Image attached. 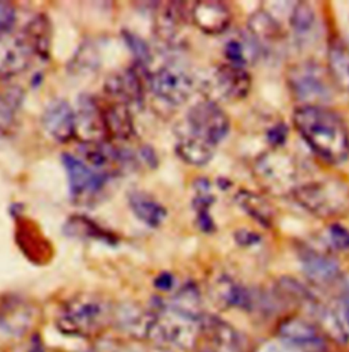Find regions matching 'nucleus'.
Returning <instances> with one entry per match:
<instances>
[{
	"label": "nucleus",
	"instance_id": "a878e982",
	"mask_svg": "<svg viewBox=\"0 0 349 352\" xmlns=\"http://www.w3.org/2000/svg\"><path fill=\"white\" fill-rule=\"evenodd\" d=\"M128 205L133 213L149 227H160L167 217V209L150 194L145 191H131Z\"/></svg>",
	"mask_w": 349,
	"mask_h": 352
},
{
	"label": "nucleus",
	"instance_id": "f8f14e48",
	"mask_svg": "<svg viewBox=\"0 0 349 352\" xmlns=\"http://www.w3.org/2000/svg\"><path fill=\"white\" fill-rule=\"evenodd\" d=\"M41 123L47 134L60 144H69L77 138L76 109L66 100L49 102L43 112Z\"/></svg>",
	"mask_w": 349,
	"mask_h": 352
},
{
	"label": "nucleus",
	"instance_id": "79ce46f5",
	"mask_svg": "<svg viewBox=\"0 0 349 352\" xmlns=\"http://www.w3.org/2000/svg\"><path fill=\"white\" fill-rule=\"evenodd\" d=\"M141 156L144 157V160H145L152 168H155V167L157 166V163H159L157 156H156V152H155L150 146H144V148L141 149Z\"/></svg>",
	"mask_w": 349,
	"mask_h": 352
},
{
	"label": "nucleus",
	"instance_id": "f704fd0d",
	"mask_svg": "<svg viewBox=\"0 0 349 352\" xmlns=\"http://www.w3.org/2000/svg\"><path fill=\"white\" fill-rule=\"evenodd\" d=\"M16 23V8L11 1L0 0V36L10 33Z\"/></svg>",
	"mask_w": 349,
	"mask_h": 352
},
{
	"label": "nucleus",
	"instance_id": "393cba45",
	"mask_svg": "<svg viewBox=\"0 0 349 352\" xmlns=\"http://www.w3.org/2000/svg\"><path fill=\"white\" fill-rule=\"evenodd\" d=\"M214 145L190 134L188 131L180 134L176 142L177 156L190 166H206L214 156Z\"/></svg>",
	"mask_w": 349,
	"mask_h": 352
},
{
	"label": "nucleus",
	"instance_id": "bb28decb",
	"mask_svg": "<svg viewBox=\"0 0 349 352\" xmlns=\"http://www.w3.org/2000/svg\"><path fill=\"white\" fill-rule=\"evenodd\" d=\"M236 204L254 220H257L262 227L271 228L275 210L273 205L261 194L253 192L250 190H239L235 195Z\"/></svg>",
	"mask_w": 349,
	"mask_h": 352
},
{
	"label": "nucleus",
	"instance_id": "dca6fc26",
	"mask_svg": "<svg viewBox=\"0 0 349 352\" xmlns=\"http://www.w3.org/2000/svg\"><path fill=\"white\" fill-rule=\"evenodd\" d=\"M77 115V137L81 135V142L108 141L101 118L100 102L91 96H82L78 102Z\"/></svg>",
	"mask_w": 349,
	"mask_h": 352
},
{
	"label": "nucleus",
	"instance_id": "5701e85b",
	"mask_svg": "<svg viewBox=\"0 0 349 352\" xmlns=\"http://www.w3.org/2000/svg\"><path fill=\"white\" fill-rule=\"evenodd\" d=\"M113 321L126 333L138 339H149L153 324V313L145 311L135 306H122L113 311Z\"/></svg>",
	"mask_w": 349,
	"mask_h": 352
},
{
	"label": "nucleus",
	"instance_id": "9d476101",
	"mask_svg": "<svg viewBox=\"0 0 349 352\" xmlns=\"http://www.w3.org/2000/svg\"><path fill=\"white\" fill-rule=\"evenodd\" d=\"M150 87L163 101L171 105H181L191 97L194 81L184 70L168 65L152 76Z\"/></svg>",
	"mask_w": 349,
	"mask_h": 352
},
{
	"label": "nucleus",
	"instance_id": "412c9836",
	"mask_svg": "<svg viewBox=\"0 0 349 352\" xmlns=\"http://www.w3.org/2000/svg\"><path fill=\"white\" fill-rule=\"evenodd\" d=\"M214 81L220 93L229 100L247 97L251 89V76L240 66L221 65L214 73Z\"/></svg>",
	"mask_w": 349,
	"mask_h": 352
},
{
	"label": "nucleus",
	"instance_id": "c756f323",
	"mask_svg": "<svg viewBox=\"0 0 349 352\" xmlns=\"http://www.w3.org/2000/svg\"><path fill=\"white\" fill-rule=\"evenodd\" d=\"M23 102V90L18 87L0 93V135L5 134L15 123L18 111Z\"/></svg>",
	"mask_w": 349,
	"mask_h": 352
},
{
	"label": "nucleus",
	"instance_id": "f257e3e1",
	"mask_svg": "<svg viewBox=\"0 0 349 352\" xmlns=\"http://www.w3.org/2000/svg\"><path fill=\"white\" fill-rule=\"evenodd\" d=\"M293 124L315 155L330 164L349 157V133L343 118L322 105H300L295 109Z\"/></svg>",
	"mask_w": 349,
	"mask_h": 352
},
{
	"label": "nucleus",
	"instance_id": "7c9ffc66",
	"mask_svg": "<svg viewBox=\"0 0 349 352\" xmlns=\"http://www.w3.org/2000/svg\"><path fill=\"white\" fill-rule=\"evenodd\" d=\"M249 28L256 37L266 41L280 40L285 34L280 22L263 10H260L251 15L249 21Z\"/></svg>",
	"mask_w": 349,
	"mask_h": 352
},
{
	"label": "nucleus",
	"instance_id": "473e14b6",
	"mask_svg": "<svg viewBox=\"0 0 349 352\" xmlns=\"http://www.w3.org/2000/svg\"><path fill=\"white\" fill-rule=\"evenodd\" d=\"M123 37H124L127 47L130 48L134 58L137 59L138 66L146 67L152 60L150 50H149V45L146 44V41L131 32H123Z\"/></svg>",
	"mask_w": 349,
	"mask_h": 352
},
{
	"label": "nucleus",
	"instance_id": "49530a36",
	"mask_svg": "<svg viewBox=\"0 0 349 352\" xmlns=\"http://www.w3.org/2000/svg\"><path fill=\"white\" fill-rule=\"evenodd\" d=\"M155 352H171V351H167V350H157V351Z\"/></svg>",
	"mask_w": 349,
	"mask_h": 352
},
{
	"label": "nucleus",
	"instance_id": "e433bc0d",
	"mask_svg": "<svg viewBox=\"0 0 349 352\" xmlns=\"http://www.w3.org/2000/svg\"><path fill=\"white\" fill-rule=\"evenodd\" d=\"M266 140H267L269 145L274 149L282 146L288 140V126L284 122H280V123L271 126L267 130Z\"/></svg>",
	"mask_w": 349,
	"mask_h": 352
},
{
	"label": "nucleus",
	"instance_id": "cd10ccee",
	"mask_svg": "<svg viewBox=\"0 0 349 352\" xmlns=\"http://www.w3.org/2000/svg\"><path fill=\"white\" fill-rule=\"evenodd\" d=\"M63 230H65V235L73 236V238L94 239V241L105 242L108 245H113L117 242V238L112 232L104 230L95 221L82 214L71 216L66 221Z\"/></svg>",
	"mask_w": 349,
	"mask_h": 352
},
{
	"label": "nucleus",
	"instance_id": "4be33fe9",
	"mask_svg": "<svg viewBox=\"0 0 349 352\" xmlns=\"http://www.w3.org/2000/svg\"><path fill=\"white\" fill-rule=\"evenodd\" d=\"M328 74L336 88L349 93V47L339 36L329 40Z\"/></svg>",
	"mask_w": 349,
	"mask_h": 352
},
{
	"label": "nucleus",
	"instance_id": "6ab92c4d",
	"mask_svg": "<svg viewBox=\"0 0 349 352\" xmlns=\"http://www.w3.org/2000/svg\"><path fill=\"white\" fill-rule=\"evenodd\" d=\"M34 59L47 62L51 55L52 25L47 14H37L21 30Z\"/></svg>",
	"mask_w": 349,
	"mask_h": 352
},
{
	"label": "nucleus",
	"instance_id": "9b49d317",
	"mask_svg": "<svg viewBox=\"0 0 349 352\" xmlns=\"http://www.w3.org/2000/svg\"><path fill=\"white\" fill-rule=\"evenodd\" d=\"M201 336L217 352H247L246 338L227 321L216 316H202Z\"/></svg>",
	"mask_w": 349,
	"mask_h": 352
},
{
	"label": "nucleus",
	"instance_id": "7ed1b4c3",
	"mask_svg": "<svg viewBox=\"0 0 349 352\" xmlns=\"http://www.w3.org/2000/svg\"><path fill=\"white\" fill-rule=\"evenodd\" d=\"M113 320V310L106 300L95 295H78L70 299L58 317V329L67 336L90 338Z\"/></svg>",
	"mask_w": 349,
	"mask_h": 352
},
{
	"label": "nucleus",
	"instance_id": "ddd939ff",
	"mask_svg": "<svg viewBox=\"0 0 349 352\" xmlns=\"http://www.w3.org/2000/svg\"><path fill=\"white\" fill-rule=\"evenodd\" d=\"M34 60L21 32L0 36V80H8L23 73Z\"/></svg>",
	"mask_w": 349,
	"mask_h": 352
},
{
	"label": "nucleus",
	"instance_id": "4c0bfd02",
	"mask_svg": "<svg viewBox=\"0 0 349 352\" xmlns=\"http://www.w3.org/2000/svg\"><path fill=\"white\" fill-rule=\"evenodd\" d=\"M339 324L341 325L344 333L349 338V295L343 294V296L339 299L336 309L333 310Z\"/></svg>",
	"mask_w": 349,
	"mask_h": 352
},
{
	"label": "nucleus",
	"instance_id": "b1692460",
	"mask_svg": "<svg viewBox=\"0 0 349 352\" xmlns=\"http://www.w3.org/2000/svg\"><path fill=\"white\" fill-rule=\"evenodd\" d=\"M213 289L217 300L225 306L251 310L256 305L253 292L228 276L220 277L216 281Z\"/></svg>",
	"mask_w": 349,
	"mask_h": 352
},
{
	"label": "nucleus",
	"instance_id": "39448f33",
	"mask_svg": "<svg viewBox=\"0 0 349 352\" xmlns=\"http://www.w3.org/2000/svg\"><path fill=\"white\" fill-rule=\"evenodd\" d=\"M254 174L266 191L274 195L293 192L297 187L296 162L286 155L264 153L256 162Z\"/></svg>",
	"mask_w": 349,
	"mask_h": 352
},
{
	"label": "nucleus",
	"instance_id": "20e7f679",
	"mask_svg": "<svg viewBox=\"0 0 349 352\" xmlns=\"http://www.w3.org/2000/svg\"><path fill=\"white\" fill-rule=\"evenodd\" d=\"M286 80L292 96L304 105H318L332 96L333 84L328 70L317 63L307 62L291 67Z\"/></svg>",
	"mask_w": 349,
	"mask_h": 352
},
{
	"label": "nucleus",
	"instance_id": "f3484780",
	"mask_svg": "<svg viewBox=\"0 0 349 352\" xmlns=\"http://www.w3.org/2000/svg\"><path fill=\"white\" fill-rule=\"evenodd\" d=\"M105 93L126 105H141L144 102V82L135 69L113 74L105 82Z\"/></svg>",
	"mask_w": 349,
	"mask_h": 352
},
{
	"label": "nucleus",
	"instance_id": "f03ea898",
	"mask_svg": "<svg viewBox=\"0 0 349 352\" xmlns=\"http://www.w3.org/2000/svg\"><path fill=\"white\" fill-rule=\"evenodd\" d=\"M297 204L311 214L335 220L349 214V183L337 176H326L300 184L292 192Z\"/></svg>",
	"mask_w": 349,
	"mask_h": 352
},
{
	"label": "nucleus",
	"instance_id": "37998d69",
	"mask_svg": "<svg viewBox=\"0 0 349 352\" xmlns=\"http://www.w3.org/2000/svg\"><path fill=\"white\" fill-rule=\"evenodd\" d=\"M27 352H47L45 351V347L40 339L38 335H34L32 338V342H30V349Z\"/></svg>",
	"mask_w": 349,
	"mask_h": 352
},
{
	"label": "nucleus",
	"instance_id": "2eb2a0df",
	"mask_svg": "<svg viewBox=\"0 0 349 352\" xmlns=\"http://www.w3.org/2000/svg\"><path fill=\"white\" fill-rule=\"evenodd\" d=\"M101 118L108 141H127L135 135V127L130 107L119 101L100 104Z\"/></svg>",
	"mask_w": 349,
	"mask_h": 352
},
{
	"label": "nucleus",
	"instance_id": "6e6552de",
	"mask_svg": "<svg viewBox=\"0 0 349 352\" xmlns=\"http://www.w3.org/2000/svg\"><path fill=\"white\" fill-rule=\"evenodd\" d=\"M15 242L25 257L34 264H48L54 257V246L41 227L22 214L15 217Z\"/></svg>",
	"mask_w": 349,
	"mask_h": 352
},
{
	"label": "nucleus",
	"instance_id": "a211bd4d",
	"mask_svg": "<svg viewBox=\"0 0 349 352\" xmlns=\"http://www.w3.org/2000/svg\"><path fill=\"white\" fill-rule=\"evenodd\" d=\"M33 321V309L22 298L11 296L0 305V329L12 336L25 335Z\"/></svg>",
	"mask_w": 349,
	"mask_h": 352
},
{
	"label": "nucleus",
	"instance_id": "58836bf2",
	"mask_svg": "<svg viewBox=\"0 0 349 352\" xmlns=\"http://www.w3.org/2000/svg\"><path fill=\"white\" fill-rule=\"evenodd\" d=\"M235 241L240 245V246H245V248H250V246H254V245H258L261 242V236L260 234L254 232V231H250V230H239L235 232L234 235Z\"/></svg>",
	"mask_w": 349,
	"mask_h": 352
},
{
	"label": "nucleus",
	"instance_id": "0eeeda50",
	"mask_svg": "<svg viewBox=\"0 0 349 352\" xmlns=\"http://www.w3.org/2000/svg\"><path fill=\"white\" fill-rule=\"evenodd\" d=\"M62 162L67 174L70 194L77 201L95 197L111 179L90 168L85 162L71 153H63Z\"/></svg>",
	"mask_w": 349,
	"mask_h": 352
},
{
	"label": "nucleus",
	"instance_id": "72a5a7b5",
	"mask_svg": "<svg viewBox=\"0 0 349 352\" xmlns=\"http://www.w3.org/2000/svg\"><path fill=\"white\" fill-rule=\"evenodd\" d=\"M224 55L229 60L231 65L235 66H243L249 63V56H247V50L245 48V44L239 40H231L227 43L224 48Z\"/></svg>",
	"mask_w": 349,
	"mask_h": 352
},
{
	"label": "nucleus",
	"instance_id": "2f4dec72",
	"mask_svg": "<svg viewBox=\"0 0 349 352\" xmlns=\"http://www.w3.org/2000/svg\"><path fill=\"white\" fill-rule=\"evenodd\" d=\"M291 26L297 34H304L311 30L315 22V14L310 4L297 3L291 15Z\"/></svg>",
	"mask_w": 349,
	"mask_h": 352
},
{
	"label": "nucleus",
	"instance_id": "c9c22d12",
	"mask_svg": "<svg viewBox=\"0 0 349 352\" xmlns=\"http://www.w3.org/2000/svg\"><path fill=\"white\" fill-rule=\"evenodd\" d=\"M329 236L335 249L349 250V231L339 223L329 226Z\"/></svg>",
	"mask_w": 349,
	"mask_h": 352
},
{
	"label": "nucleus",
	"instance_id": "c85d7f7f",
	"mask_svg": "<svg viewBox=\"0 0 349 352\" xmlns=\"http://www.w3.org/2000/svg\"><path fill=\"white\" fill-rule=\"evenodd\" d=\"M166 305L176 313L194 320H201L203 316L201 295L194 284H185L181 287Z\"/></svg>",
	"mask_w": 349,
	"mask_h": 352
},
{
	"label": "nucleus",
	"instance_id": "4468645a",
	"mask_svg": "<svg viewBox=\"0 0 349 352\" xmlns=\"http://www.w3.org/2000/svg\"><path fill=\"white\" fill-rule=\"evenodd\" d=\"M192 23L206 34H221L232 22V11L223 1H196L190 10Z\"/></svg>",
	"mask_w": 349,
	"mask_h": 352
},
{
	"label": "nucleus",
	"instance_id": "a19ab883",
	"mask_svg": "<svg viewBox=\"0 0 349 352\" xmlns=\"http://www.w3.org/2000/svg\"><path fill=\"white\" fill-rule=\"evenodd\" d=\"M155 285L161 291H168L174 285V276L171 273H161L156 277Z\"/></svg>",
	"mask_w": 349,
	"mask_h": 352
},
{
	"label": "nucleus",
	"instance_id": "a18cd8bd",
	"mask_svg": "<svg viewBox=\"0 0 349 352\" xmlns=\"http://www.w3.org/2000/svg\"><path fill=\"white\" fill-rule=\"evenodd\" d=\"M201 352H217V351H214V350H212V349H205V350H201Z\"/></svg>",
	"mask_w": 349,
	"mask_h": 352
},
{
	"label": "nucleus",
	"instance_id": "1a4fd4ad",
	"mask_svg": "<svg viewBox=\"0 0 349 352\" xmlns=\"http://www.w3.org/2000/svg\"><path fill=\"white\" fill-rule=\"evenodd\" d=\"M278 336L292 352H325L326 342L322 332L307 320L291 317L278 327Z\"/></svg>",
	"mask_w": 349,
	"mask_h": 352
},
{
	"label": "nucleus",
	"instance_id": "ea45409f",
	"mask_svg": "<svg viewBox=\"0 0 349 352\" xmlns=\"http://www.w3.org/2000/svg\"><path fill=\"white\" fill-rule=\"evenodd\" d=\"M196 226L198 228L205 234H213L216 231L214 220L212 219L209 212H201L196 213Z\"/></svg>",
	"mask_w": 349,
	"mask_h": 352
},
{
	"label": "nucleus",
	"instance_id": "423d86ee",
	"mask_svg": "<svg viewBox=\"0 0 349 352\" xmlns=\"http://www.w3.org/2000/svg\"><path fill=\"white\" fill-rule=\"evenodd\" d=\"M185 122L190 134L214 146L228 135L231 127L227 112L210 100L192 105L187 113Z\"/></svg>",
	"mask_w": 349,
	"mask_h": 352
},
{
	"label": "nucleus",
	"instance_id": "aec40b11",
	"mask_svg": "<svg viewBox=\"0 0 349 352\" xmlns=\"http://www.w3.org/2000/svg\"><path fill=\"white\" fill-rule=\"evenodd\" d=\"M300 263L308 280L318 285H328L336 281L340 276L339 261L325 253L310 249L304 250L300 254Z\"/></svg>",
	"mask_w": 349,
	"mask_h": 352
},
{
	"label": "nucleus",
	"instance_id": "c03bdc74",
	"mask_svg": "<svg viewBox=\"0 0 349 352\" xmlns=\"http://www.w3.org/2000/svg\"><path fill=\"white\" fill-rule=\"evenodd\" d=\"M343 294L349 295V277L346 280V283H344V292H343Z\"/></svg>",
	"mask_w": 349,
	"mask_h": 352
}]
</instances>
